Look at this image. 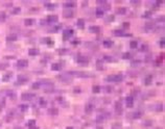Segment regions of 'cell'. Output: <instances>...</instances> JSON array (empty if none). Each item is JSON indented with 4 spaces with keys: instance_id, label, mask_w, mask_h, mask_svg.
Segmentation results:
<instances>
[{
    "instance_id": "6da1fadb",
    "label": "cell",
    "mask_w": 165,
    "mask_h": 129,
    "mask_svg": "<svg viewBox=\"0 0 165 129\" xmlns=\"http://www.w3.org/2000/svg\"><path fill=\"white\" fill-rule=\"evenodd\" d=\"M123 79V75L122 74H112L109 75L108 77H106V81L107 82H120Z\"/></svg>"
},
{
    "instance_id": "7a4b0ae2",
    "label": "cell",
    "mask_w": 165,
    "mask_h": 129,
    "mask_svg": "<svg viewBox=\"0 0 165 129\" xmlns=\"http://www.w3.org/2000/svg\"><path fill=\"white\" fill-rule=\"evenodd\" d=\"M69 75H75L78 77H92L94 74H92L91 72H82V71H70L68 73Z\"/></svg>"
},
{
    "instance_id": "3957f363",
    "label": "cell",
    "mask_w": 165,
    "mask_h": 129,
    "mask_svg": "<svg viewBox=\"0 0 165 129\" xmlns=\"http://www.w3.org/2000/svg\"><path fill=\"white\" fill-rule=\"evenodd\" d=\"M58 78L60 79L61 81H63V82H71L72 81V76L69 75L68 73H65V74H61L58 76Z\"/></svg>"
},
{
    "instance_id": "277c9868",
    "label": "cell",
    "mask_w": 165,
    "mask_h": 129,
    "mask_svg": "<svg viewBox=\"0 0 165 129\" xmlns=\"http://www.w3.org/2000/svg\"><path fill=\"white\" fill-rule=\"evenodd\" d=\"M29 80V77L24 74H20L18 75V78H17V81H16V84H24L26 83L27 81Z\"/></svg>"
},
{
    "instance_id": "5b68a950",
    "label": "cell",
    "mask_w": 165,
    "mask_h": 129,
    "mask_svg": "<svg viewBox=\"0 0 165 129\" xmlns=\"http://www.w3.org/2000/svg\"><path fill=\"white\" fill-rule=\"evenodd\" d=\"M36 97V94H34V93H23L22 95H21V99L22 100H24V101H30L32 100V99Z\"/></svg>"
},
{
    "instance_id": "8992f818",
    "label": "cell",
    "mask_w": 165,
    "mask_h": 129,
    "mask_svg": "<svg viewBox=\"0 0 165 129\" xmlns=\"http://www.w3.org/2000/svg\"><path fill=\"white\" fill-rule=\"evenodd\" d=\"M16 66H17V68H19V69L26 68L28 66V61L27 60H24V58H21V60H19L18 62H17Z\"/></svg>"
},
{
    "instance_id": "52a82bcc",
    "label": "cell",
    "mask_w": 165,
    "mask_h": 129,
    "mask_svg": "<svg viewBox=\"0 0 165 129\" xmlns=\"http://www.w3.org/2000/svg\"><path fill=\"white\" fill-rule=\"evenodd\" d=\"M63 16L65 18H72L74 16V11L72 9H69V8H65L63 10Z\"/></svg>"
},
{
    "instance_id": "ba28073f",
    "label": "cell",
    "mask_w": 165,
    "mask_h": 129,
    "mask_svg": "<svg viewBox=\"0 0 165 129\" xmlns=\"http://www.w3.org/2000/svg\"><path fill=\"white\" fill-rule=\"evenodd\" d=\"M73 29H71V28H69V29H65L64 30V32H63V39L64 40H67V39H69L70 37L73 34Z\"/></svg>"
},
{
    "instance_id": "9c48e42d",
    "label": "cell",
    "mask_w": 165,
    "mask_h": 129,
    "mask_svg": "<svg viewBox=\"0 0 165 129\" xmlns=\"http://www.w3.org/2000/svg\"><path fill=\"white\" fill-rule=\"evenodd\" d=\"M76 6V2L74 1H71V0H69V1H66L64 2V7L65 8H69V9H72Z\"/></svg>"
},
{
    "instance_id": "30bf717a",
    "label": "cell",
    "mask_w": 165,
    "mask_h": 129,
    "mask_svg": "<svg viewBox=\"0 0 165 129\" xmlns=\"http://www.w3.org/2000/svg\"><path fill=\"white\" fill-rule=\"evenodd\" d=\"M76 62L80 63V64H88L89 63V60L84 55H78V58H76Z\"/></svg>"
},
{
    "instance_id": "8fae6325",
    "label": "cell",
    "mask_w": 165,
    "mask_h": 129,
    "mask_svg": "<svg viewBox=\"0 0 165 129\" xmlns=\"http://www.w3.org/2000/svg\"><path fill=\"white\" fill-rule=\"evenodd\" d=\"M126 104L128 107H132L133 106V104H134V98H133V96H128L126 98Z\"/></svg>"
},
{
    "instance_id": "7c38bea8",
    "label": "cell",
    "mask_w": 165,
    "mask_h": 129,
    "mask_svg": "<svg viewBox=\"0 0 165 129\" xmlns=\"http://www.w3.org/2000/svg\"><path fill=\"white\" fill-rule=\"evenodd\" d=\"M58 20V17L56 15H50V16H47V21L49 23H54Z\"/></svg>"
},
{
    "instance_id": "4fadbf2b",
    "label": "cell",
    "mask_w": 165,
    "mask_h": 129,
    "mask_svg": "<svg viewBox=\"0 0 165 129\" xmlns=\"http://www.w3.org/2000/svg\"><path fill=\"white\" fill-rule=\"evenodd\" d=\"M18 39V36L16 33H10L6 37V41L8 42H15V41Z\"/></svg>"
},
{
    "instance_id": "5bb4252c",
    "label": "cell",
    "mask_w": 165,
    "mask_h": 129,
    "mask_svg": "<svg viewBox=\"0 0 165 129\" xmlns=\"http://www.w3.org/2000/svg\"><path fill=\"white\" fill-rule=\"evenodd\" d=\"M113 33H114V36H117V37H126V36H128V34L126 33V31L120 30V29H116V30L113 31Z\"/></svg>"
},
{
    "instance_id": "9a60e30c",
    "label": "cell",
    "mask_w": 165,
    "mask_h": 129,
    "mask_svg": "<svg viewBox=\"0 0 165 129\" xmlns=\"http://www.w3.org/2000/svg\"><path fill=\"white\" fill-rule=\"evenodd\" d=\"M89 30L91 32H93V33H99V32H100V27L96 26V25H93V26L89 27Z\"/></svg>"
},
{
    "instance_id": "2e32d148",
    "label": "cell",
    "mask_w": 165,
    "mask_h": 129,
    "mask_svg": "<svg viewBox=\"0 0 165 129\" xmlns=\"http://www.w3.org/2000/svg\"><path fill=\"white\" fill-rule=\"evenodd\" d=\"M93 109H94V105H93L92 103H88V104L86 105V106H85V111H86L87 114L92 113Z\"/></svg>"
},
{
    "instance_id": "e0dca14e",
    "label": "cell",
    "mask_w": 165,
    "mask_h": 129,
    "mask_svg": "<svg viewBox=\"0 0 165 129\" xmlns=\"http://www.w3.org/2000/svg\"><path fill=\"white\" fill-rule=\"evenodd\" d=\"M39 53H40V51H39V49H37V48H30V49L28 50V54L32 55V56L38 55Z\"/></svg>"
},
{
    "instance_id": "ac0fdd59",
    "label": "cell",
    "mask_w": 165,
    "mask_h": 129,
    "mask_svg": "<svg viewBox=\"0 0 165 129\" xmlns=\"http://www.w3.org/2000/svg\"><path fill=\"white\" fill-rule=\"evenodd\" d=\"M61 69H62L61 64L54 63V64H51V70H54V71H60Z\"/></svg>"
},
{
    "instance_id": "d6986e66",
    "label": "cell",
    "mask_w": 165,
    "mask_h": 129,
    "mask_svg": "<svg viewBox=\"0 0 165 129\" xmlns=\"http://www.w3.org/2000/svg\"><path fill=\"white\" fill-rule=\"evenodd\" d=\"M113 44H114V42L112 40H104V42H102V45L104 47H107V48H110V47H112V46H113Z\"/></svg>"
},
{
    "instance_id": "ffe728a7",
    "label": "cell",
    "mask_w": 165,
    "mask_h": 129,
    "mask_svg": "<svg viewBox=\"0 0 165 129\" xmlns=\"http://www.w3.org/2000/svg\"><path fill=\"white\" fill-rule=\"evenodd\" d=\"M115 110H116L117 114H121L122 108H121V102H120V101L116 102V104H115Z\"/></svg>"
},
{
    "instance_id": "44dd1931",
    "label": "cell",
    "mask_w": 165,
    "mask_h": 129,
    "mask_svg": "<svg viewBox=\"0 0 165 129\" xmlns=\"http://www.w3.org/2000/svg\"><path fill=\"white\" fill-rule=\"evenodd\" d=\"M24 24L26 26H32L34 24V20L32 19V18H27V19L24 20Z\"/></svg>"
},
{
    "instance_id": "7402d4cb",
    "label": "cell",
    "mask_w": 165,
    "mask_h": 129,
    "mask_svg": "<svg viewBox=\"0 0 165 129\" xmlns=\"http://www.w3.org/2000/svg\"><path fill=\"white\" fill-rule=\"evenodd\" d=\"M48 114L51 115V116H56L58 114V109L56 107H51L48 109Z\"/></svg>"
},
{
    "instance_id": "603a6c76",
    "label": "cell",
    "mask_w": 165,
    "mask_h": 129,
    "mask_svg": "<svg viewBox=\"0 0 165 129\" xmlns=\"http://www.w3.org/2000/svg\"><path fill=\"white\" fill-rule=\"evenodd\" d=\"M152 75H147L146 77L144 78V83L146 84V85H148V84H150L152 83Z\"/></svg>"
},
{
    "instance_id": "cb8c5ba5",
    "label": "cell",
    "mask_w": 165,
    "mask_h": 129,
    "mask_svg": "<svg viewBox=\"0 0 165 129\" xmlns=\"http://www.w3.org/2000/svg\"><path fill=\"white\" fill-rule=\"evenodd\" d=\"M154 27H155L154 22H147L146 24H145V26H144V28L146 29V30H152Z\"/></svg>"
},
{
    "instance_id": "d4e9b609",
    "label": "cell",
    "mask_w": 165,
    "mask_h": 129,
    "mask_svg": "<svg viewBox=\"0 0 165 129\" xmlns=\"http://www.w3.org/2000/svg\"><path fill=\"white\" fill-rule=\"evenodd\" d=\"M116 13L119 14V15H124V14L126 13V7H123V6L118 7V8L116 9Z\"/></svg>"
},
{
    "instance_id": "484cf974",
    "label": "cell",
    "mask_w": 165,
    "mask_h": 129,
    "mask_svg": "<svg viewBox=\"0 0 165 129\" xmlns=\"http://www.w3.org/2000/svg\"><path fill=\"white\" fill-rule=\"evenodd\" d=\"M95 14L96 17H102L104 16V8L102 7H97L95 10Z\"/></svg>"
},
{
    "instance_id": "4316f807",
    "label": "cell",
    "mask_w": 165,
    "mask_h": 129,
    "mask_svg": "<svg viewBox=\"0 0 165 129\" xmlns=\"http://www.w3.org/2000/svg\"><path fill=\"white\" fill-rule=\"evenodd\" d=\"M141 117H142V113L139 111V110H136V111H134L133 113V118L134 119H139V118H141Z\"/></svg>"
},
{
    "instance_id": "83f0119b",
    "label": "cell",
    "mask_w": 165,
    "mask_h": 129,
    "mask_svg": "<svg viewBox=\"0 0 165 129\" xmlns=\"http://www.w3.org/2000/svg\"><path fill=\"white\" fill-rule=\"evenodd\" d=\"M100 91H102V87L99 86V85H93V86H92V92H93L94 94H98Z\"/></svg>"
},
{
    "instance_id": "f1b7e54d",
    "label": "cell",
    "mask_w": 165,
    "mask_h": 129,
    "mask_svg": "<svg viewBox=\"0 0 165 129\" xmlns=\"http://www.w3.org/2000/svg\"><path fill=\"white\" fill-rule=\"evenodd\" d=\"M78 26L80 28H84V27H85V20L82 19V18L78 19Z\"/></svg>"
},
{
    "instance_id": "f546056e",
    "label": "cell",
    "mask_w": 165,
    "mask_h": 129,
    "mask_svg": "<svg viewBox=\"0 0 165 129\" xmlns=\"http://www.w3.org/2000/svg\"><path fill=\"white\" fill-rule=\"evenodd\" d=\"M12 75H13V73H12V72L4 74V76L2 77V80H3V81H8V80H10V79L12 78Z\"/></svg>"
},
{
    "instance_id": "4dcf8cb0",
    "label": "cell",
    "mask_w": 165,
    "mask_h": 129,
    "mask_svg": "<svg viewBox=\"0 0 165 129\" xmlns=\"http://www.w3.org/2000/svg\"><path fill=\"white\" fill-rule=\"evenodd\" d=\"M45 6L48 7L49 9H54V8L56 6V3H51V2H46V3H45Z\"/></svg>"
},
{
    "instance_id": "1f68e13d",
    "label": "cell",
    "mask_w": 165,
    "mask_h": 129,
    "mask_svg": "<svg viewBox=\"0 0 165 129\" xmlns=\"http://www.w3.org/2000/svg\"><path fill=\"white\" fill-rule=\"evenodd\" d=\"M137 46H138V42H137V41H131V42H130V47H131L132 49L137 48Z\"/></svg>"
},
{
    "instance_id": "d6a6232c",
    "label": "cell",
    "mask_w": 165,
    "mask_h": 129,
    "mask_svg": "<svg viewBox=\"0 0 165 129\" xmlns=\"http://www.w3.org/2000/svg\"><path fill=\"white\" fill-rule=\"evenodd\" d=\"M6 20V14H5V11L1 10L0 11V21H4Z\"/></svg>"
},
{
    "instance_id": "836d02e7",
    "label": "cell",
    "mask_w": 165,
    "mask_h": 129,
    "mask_svg": "<svg viewBox=\"0 0 165 129\" xmlns=\"http://www.w3.org/2000/svg\"><path fill=\"white\" fill-rule=\"evenodd\" d=\"M19 109L21 111H26L28 109V106H27V104H20L19 105Z\"/></svg>"
},
{
    "instance_id": "e575fe53",
    "label": "cell",
    "mask_w": 165,
    "mask_h": 129,
    "mask_svg": "<svg viewBox=\"0 0 165 129\" xmlns=\"http://www.w3.org/2000/svg\"><path fill=\"white\" fill-rule=\"evenodd\" d=\"M104 119H106V116H104V115H102V116L99 115V116L97 117V119H96V122H97V123H102V122H104Z\"/></svg>"
},
{
    "instance_id": "d590c367",
    "label": "cell",
    "mask_w": 165,
    "mask_h": 129,
    "mask_svg": "<svg viewBox=\"0 0 165 129\" xmlns=\"http://www.w3.org/2000/svg\"><path fill=\"white\" fill-rule=\"evenodd\" d=\"M132 57V54L130 53V52H126V53H123L122 55V58H124V60H128V58Z\"/></svg>"
},
{
    "instance_id": "8d00e7d4",
    "label": "cell",
    "mask_w": 165,
    "mask_h": 129,
    "mask_svg": "<svg viewBox=\"0 0 165 129\" xmlns=\"http://www.w3.org/2000/svg\"><path fill=\"white\" fill-rule=\"evenodd\" d=\"M121 128V123H114L113 126H112V129H120Z\"/></svg>"
},
{
    "instance_id": "74e56055",
    "label": "cell",
    "mask_w": 165,
    "mask_h": 129,
    "mask_svg": "<svg viewBox=\"0 0 165 129\" xmlns=\"http://www.w3.org/2000/svg\"><path fill=\"white\" fill-rule=\"evenodd\" d=\"M20 10H21L20 7H13L12 8V14H18L20 13Z\"/></svg>"
},
{
    "instance_id": "f35d334b",
    "label": "cell",
    "mask_w": 165,
    "mask_h": 129,
    "mask_svg": "<svg viewBox=\"0 0 165 129\" xmlns=\"http://www.w3.org/2000/svg\"><path fill=\"white\" fill-rule=\"evenodd\" d=\"M150 16H152V11H150V10H147V11H145V13L142 15L143 18H148V17H150Z\"/></svg>"
},
{
    "instance_id": "ab89813d",
    "label": "cell",
    "mask_w": 165,
    "mask_h": 129,
    "mask_svg": "<svg viewBox=\"0 0 165 129\" xmlns=\"http://www.w3.org/2000/svg\"><path fill=\"white\" fill-rule=\"evenodd\" d=\"M43 40H44V41H47L46 43L48 44V45H54V41H52L50 38H44Z\"/></svg>"
},
{
    "instance_id": "60d3db41",
    "label": "cell",
    "mask_w": 165,
    "mask_h": 129,
    "mask_svg": "<svg viewBox=\"0 0 165 129\" xmlns=\"http://www.w3.org/2000/svg\"><path fill=\"white\" fill-rule=\"evenodd\" d=\"M96 67H97V69H98V70H102V69H104V67H102V62H100V61H98V62H97V64H96Z\"/></svg>"
},
{
    "instance_id": "b9f144b4",
    "label": "cell",
    "mask_w": 165,
    "mask_h": 129,
    "mask_svg": "<svg viewBox=\"0 0 165 129\" xmlns=\"http://www.w3.org/2000/svg\"><path fill=\"white\" fill-rule=\"evenodd\" d=\"M104 60L106 62H113V58H112L111 56H109V55H104Z\"/></svg>"
},
{
    "instance_id": "7bdbcfd3",
    "label": "cell",
    "mask_w": 165,
    "mask_h": 129,
    "mask_svg": "<svg viewBox=\"0 0 165 129\" xmlns=\"http://www.w3.org/2000/svg\"><path fill=\"white\" fill-rule=\"evenodd\" d=\"M156 107H157V108H156L157 111H162V110H163V104H162V103H161V104H158Z\"/></svg>"
},
{
    "instance_id": "ee69618b",
    "label": "cell",
    "mask_w": 165,
    "mask_h": 129,
    "mask_svg": "<svg viewBox=\"0 0 165 129\" xmlns=\"http://www.w3.org/2000/svg\"><path fill=\"white\" fill-rule=\"evenodd\" d=\"M67 52H68V50H67L66 48H63V49H60V50H58V53H60V54H66Z\"/></svg>"
},
{
    "instance_id": "f6af8a7d",
    "label": "cell",
    "mask_w": 165,
    "mask_h": 129,
    "mask_svg": "<svg viewBox=\"0 0 165 129\" xmlns=\"http://www.w3.org/2000/svg\"><path fill=\"white\" fill-rule=\"evenodd\" d=\"M148 50V46H147L146 44H143L142 46H141V51H147Z\"/></svg>"
},
{
    "instance_id": "bcb514c9",
    "label": "cell",
    "mask_w": 165,
    "mask_h": 129,
    "mask_svg": "<svg viewBox=\"0 0 165 129\" xmlns=\"http://www.w3.org/2000/svg\"><path fill=\"white\" fill-rule=\"evenodd\" d=\"M114 20V16L113 15H110V16H108V18L107 19H106V21H107V22H112V21H113Z\"/></svg>"
},
{
    "instance_id": "7dc6e473",
    "label": "cell",
    "mask_w": 165,
    "mask_h": 129,
    "mask_svg": "<svg viewBox=\"0 0 165 129\" xmlns=\"http://www.w3.org/2000/svg\"><path fill=\"white\" fill-rule=\"evenodd\" d=\"M34 124H36V121H34V120H30V121H28V126H29V127H32V126H34Z\"/></svg>"
},
{
    "instance_id": "c3c4849f",
    "label": "cell",
    "mask_w": 165,
    "mask_h": 129,
    "mask_svg": "<svg viewBox=\"0 0 165 129\" xmlns=\"http://www.w3.org/2000/svg\"><path fill=\"white\" fill-rule=\"evenodd\" d=\"M104 90H106V92H107V93H111V92H112V90H113V89H112V86H110V85H107V86L104 87Z\"/></svg>"
},
{
    "instance_id": "681fc988",
    "label": "cell",
    "mask_w": 165,
    "mask_h": 129,
    "mask_svg": "<svg viewBox=\"0 0 165 129\" xmlns=\"http://www.w3.org/2000/svg\"><path fill=\"white\" fill-rule=\"evenodd\" d=\"M6 67H8V64H0V70H3V69H5Z\"/></svg>"
},
{
    "instance_id": "f907efd6",
    "label": "cell",
    "mask_w": 165,
    "mask_h": 129,
    "mask_svg": "<svg viewBox=\"0 0 165 129\" xmlns=\"http://www.w3.org/2000/svg\"><path fill=\"white\" fill-rule=\"evenodd\" d=\"M32 86V89H39V87H40V84H39V82H34Z\"/></svg>"
},
{
    "instance_id": "816d5d0a",
    "label": "cell",
    "mask_w": 165,
    "mask_h": 129,
    "mask_svg": "<svg viewBox=\"0 0 165 129\" xmlns=\"http://www.w3.org/2000/svg\"><path fill=\"white\" fill-rule=\"evenodd\" d=\"M40 104H41V105H46V101H45V99L41 98V99H40Z\"/></svg>"
},
{
    "instance_id": "f5cc1de1",
    "label": "cell",
    "mask_w": 165,
    "mask_h": 129,
    "mask_svg": "<svg viewBox=\"0 0 165 129\" xmlns=\"http://www.w3.org/2000/svg\"><path fill=\"white\" fill-rule=\"evenodd\" d=\"M157 21L158 22H160V21L163 22L164 21V16H159V18H157Z\"/></svg>"
},
{
    "instance_id": "db71d44e",
    "label": "cell",
    "mask_w": 165,
    "mask_h": 129,
    "mask_svg": "<svg viewBox=\"0 0 165 129\" xmlns=\"http://www.w3.org/2000/svg\"><path fill=\"white\" fill-rule=\"evenodd\" d=\"M159 42H160L159 44H160V46H161V47H164V38H161V40L159 41Z\"/></svg>"
},
{
    "instance_id": "11a10c76",
    "label": "cell",
    "mask_w": 165,
    "mask_h": 129,
    "mask_svg": "<svg viewBox=\"0 0 165 129\" xmlns=\"http://www.w3.org/2000/svg\"><path fill=\"white\" fill-rule=\"evenodd\" d=\"M122 25L124 26V27H128V26H130V23H128V22H123Z\"/></svg>"
},
{
    "instance_id": "9f6ffc18",
    "label": "cell",
    "mask_w": 165,
    "mask_h": 129,
    "mask_svg": "<svg viewBox=\"0 0 165 129\" xmlns=\"http://www.w3.org/2000/svg\"><path fill=\"white\" fill-rule=\"evenodd\" d=\"M72 44H78V40H73L72 41Z\"/></svg>"
},
{
    "instance_id": "6f0895ef",
    "label": "cell",
    "mask_w": 165,
    "mask_h": 129,
    "mask_svg": "<svg viewBox=\"0 0 165 129\" xmlns=\"http://www.w3.org/2000/svg\"><path fill=\"white\" fill-rule=\"evenodd\" d=\"M66 129H73V128H72V127H67Z\"/></svg>"
},
{
    "instance_id": "680465c9",
    "label": "cell",
    "mask_w": 165,
    "mask_h": 129,
    "mask_svg": "<svg viewBox=\"0 0 165 129\" xmlns=\"http://www.w3.org/2000/svg\"><path fill=\"white\" fill-rule=\"evenodd\" d=\"M155 129H162V128H155Z\"/></svg>"
},
{
    "instance_id": "91938a15",
    "label": "cell",
    "mask_w": 165,
    "mask_h": 129,
    "mask_svg": "<svg viewBox=\"0 0 165 129\" xmlns=\"http://www.w3.org/2000/svg\"><path fill=\"white\" fill-rule=\"evenodd\" d=\"M0 127H1V124H0Z\"/></svg>"
},
{
    "instance_id": "94428289",
    "label": "cell",
    "mask_w": 165,
    "mask_h": 129,
    "mask_svg": "<svg viewBox=\"0 0 165 129\" xmlns=\"http://www.w3.org/2000/svg\"><path fill=\"white\" fill-rule=\"evenodd\" d=\"M18 129H21V128H18Z\"/></svg>"
}]
</instances>
